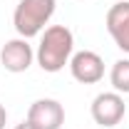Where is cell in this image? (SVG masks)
<instances>
[{"label": "cell", "instance_id": "obj_1", "mask_svg": "<svg viewBox=\"0 0 129 129\" xmlns=\"http://www.w3.org/2000/svg\"><path fill=\"white\" fill-rule=\"evenodd\" d=\"M72 50H75V35L70 27L64 25H50L45 35L40 37V45H37V64L42 67V72H60L64 64H70L72 57Z\"/></svg>", "mask_w": 129, "mask_h": 129}, {"label": "cell", "instance_id": "obj_2", "mask_svg": "<svg viewBox=\"0 0 129 129\" xmlns=\"http://www.w3.org/2000/svg\"><path fill=\"white\" fill-rule=\"evenodd\" d=\"M55 5L57 0H20L13 13V25L17 35L25 40L40 35L42 27L50 22V17L55 15Z\"/></svg>", "mask_w": 129, "mask_h": 129}, {"label": "cell", "instance_id": "obj_3", "mask_svg": "<svg viewBox=\"0 0 129 129\" xmlns=\"http://www.w3.org/2000/svg\"><path fill=\"white\" fill-rule=\"evenodd\" d=\"M127 112V104L119 92H102L92 99V119L99 127H117Z\"/></svg>", "mask_w": 129, "mask_h": 129}, {"label": "cell", "instance_id": "obj_4", "mask_svg": "<svg viewBox=\"0 0 129 129\" xmlns=\"http://www.w3.org/2000/svg\"><path fill=\"white\" fill-rule=\"evenodd\" d=\"M70 72L82 84H94V82H99L104 77V60L92 50L75 52L70 57Z\"/></svg>", "mask_w": 129, "mask_h": 129}, {"label": "cell", "instance_id": "obj_5", "mask_svg": "<svg viewBox=\"0 0 129 129\" xmlns=\"http://www.w3.org/2000/svg\"><path fill=\"white\" fill-rule=\"evenodd\" d=\"M27 122L37 129H60L64 124V107L57 99H37L27 109Z\"/></svg>", "mask_w": 129, "mask_h": 129}, {"label": "cell", "instance_id": "obj_6", "mask_svg": "<svg viewBox=\"0 0 129 129\" xmlns=\"http://www.w3.org/2000/svg\"><path fill=\"white\" fill-rule=\"evenodd\" d=\"M35 60V52H32V45L25 40V37H15V40H8L3 50H0V62L8 72H27V67Z\"/></svg>", "mask_w": 129, "mask_h": 129}, {"label": "cell", "instance_id": "obj_7", "mask_svg": "<svg viewBox=\"0 0 129 129\" xmlns=\"http://www.w3.org/2000/svg\"><path fill=\"white\" fill-rule=\"evenodd\" d=\"M104 25H107V32L112 35V40L117 42V47L122 52H129V3L127 0L114 3L107 10Z\"/></svg>", "mask_w": 129, "mask_h": 129}, {"label": "cell", "instance_id": "obj_8", "mask_svg": "<svg viewBox=\"0 0 129 129\" xmlns=\"http://www.w3.org/2000/svg\"><path fill=\"white\" fill-rule=\"evenodd\" d=\"M109 82H112L114 92L119 94H129V60H117L109 72Z\"/></svg>", "mask_w": 129, "mask_h": 129}, {"label": "cell", "instance_id": "obj_9", "mask_svg": "<svg viewBox=\"0 0 129 129\" xmlns=\"http://www.w3.org/2000/svg\"><path fill=\"white\" fill-rule=\"evenodd\" d=\"M5 122H8V112H5V107L0 104V129H5Z\"/></svg>", "mask_w": 129, "mask_h": 129}, {"label": "cell", "instance_id": "obj_10", "mask_svg": "<svg viewBox=\"0 0 129 129\" xmlns=\"http://www.w3.org/2000/svg\"><path fill=\"white\" fill-rule=\"evenodd\" d=\"M15 129H37V127H32L30 122H27V119H25V122H22V124H17Z\"/></svg>", "mask_w": 129, "mask_h": 129}]
</instances>
